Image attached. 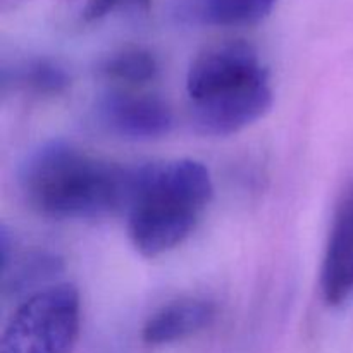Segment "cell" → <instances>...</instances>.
Here are the masks:
<instances>
[{
  "mask_svg": "<svg viewBox=\"0 0 353 353\" xmlns=\"http://www.w3.org/2000/svg\"><path fill=\"white\" fill-rule=\"evenodd\" d=\"M134 169L95 157L65 141H50L30 155L21 188L37 212L52 219H86L124 210Z\"/></svg>",
  "mask_w": 353,
  "mask_h": 353,
  "instance_id": "6da1fadb",
  "label": "cell"
},
{
  "mask_svg": "<svg viewBox=\"0 0 353 353\" xmlns=\"http://www.w3.org/2000/svg\"><path fill=\"white\" fill-rule=\"evenodd\" d=\"M209 169L199 161L150 164L134 169L128 202V230L143 257L174 250L195 231L212 199Z\"/></svg>",
  "mask_w": 353,
  "mask_h": 353,
  "instance_id": "7a4b0ae2",
  "label": "cell"
},
{
  "mask_svg": "<svg viewBox=\"0 0 353 353\" xmlns=\"http://www.w3.org/2000/svg\"><path fill=\"white\" fill-rule=\"evenodd\" d=\"M81 302L72 285L33 293L3 330L0 353H71L79 334Z\"/></svg>",
  "mask_w": 353,
  "mask_h": 353,
  "instance_id": "3957f363",
  "label": "cell"
},
{
  "mask_svg": "<svg viewBox=\"0 0 353 353\" xmlns=\"http://www.w3.org/2000/svg\"><path fill=\"white\" fill-rule=\"evenodd\" d=\"M269 79L261 57L245 41L212 45L193 61L186 78L192 102L230 93L254 83Z\"/></svg>",
  "mask_w": 353,
  "mask_h": 353,
  "instance_id": "277c9868",
  "label": "cell"
},
{
  "mask_svg": "<svg viewBox=\"0 0 353 353\" xmlns=\"http://www.w3.org/2000/svg\"><path fill=\"white\" fill-rule=\"evenodd\" d=\"M97 121L119 138L155 140L171 133L174 116L171 107L159 97L119 90L100 100Z\"/></svg>",
  "mask_w": 353,
  "mask_h": 353,
  "instance_id": "5b68a950",
  "label": "cell"
},
{
  "mask_svg": "<svg viewBox=\"0 0 353 353\" xmlns=\"http://www.w3.org/2000/svg\"><path fill=\"white\" fill-rule=\"evenodd\" d=\"M272 90L269 79L230 93L192 102V119L196 130L210 137H230L254 124L269 112Z\"/></svg>",
  "mask_w": 353,
  "mask_h": 353,
  "instance_id": "8992f818",
  "label": "cell"
},
{
  "mask_svg": "<svg viewBox=\"0 0 353 353\" xmlns=\"http://www.w3.org/2000/svg\"><path fill=\"white\" fill-rule=\"evenodd\" d=\"M321 292L331 307L353 296V188L341 196L334 212L321 268Z\"/></svg>",
  "mask_w": 353,
  "mask_h": 353,
  "instance_id": "52a82bcc",
  "label": "cell"
},
{
  "mask_svg": "<svg viewBox=\"0 0 353 353\" xmlns=\"http://www.w3.org/2000/svg\"><path fill=\"white\" fill-rule=\"evenodd\" d=\"M216 307L203 299H181L168 303L148 317L143 326V341L169 345L200 333L212 324Z\"/></svg>",
  "mask_w": 353,
  "mask_h": 353,
  "instance_id": "ba28073f",
  "label": "cell"
},
{
  "mask_svg": "<svg viewBox=\"0 0 353 353\" xmlns=\"http://www.w3.org/2000/svg\"><path fill=\"white\" fill-rule=\"evenodd\" d=\"M102 72L110 81L126 86H141L155 79L159 62L147 48L124 47L103 62Z\"/></svg>",
  "mask_w": 353,
  "mask_h": 353,
  "instance_id": "9c48e42d",
  "label": "cell"
},
{
  "mask_svg": "<svg viewBox=\"0 0 353 353\" xmlns=\"http://www.w3.org/2000/svg\"><path fill=\"white\" fill-rule=\"evenodd\" d=\"M278 0H202L199 14L217 26H247L265 19Z\"/></svg>",
  "mask_w": 353,
  "mask_h": 353,
  "instance_id": "30bf717a",
  "label": "cell"
},
{
  "mask_svg": "<svg viewBox=\"0 0 353 353\" xmlns=\"http://www.w3.org/2000/svg\"><path fill=\"white\" fill-rule=\"evenodd\" d=\"M23 81L40 95H59L65 92L71 78L61 65L50 61H37L26 69Z\"/></svg>",
  "mask_w": 353,
  "mask_h": 353,
  "instance_id": "8fae6325",
  "label": "cell"
},
{
  "mask_svg": "<svg viewBox=\"0 0 353 353\" xmlns=\"http://www.w3.org/2000/svg\"><path fill=\"white\" fill-rule=\"evenodd\" d=\"M150 6L152 0H86L85 9H83V19L86 23H92V21L102 19L107 14L114 12L116 9H123V7L148 10Z\"/></svg>",
  "mask_w": 353,
  "mask_h": 353,
  "instance_id": "7c38bea8",
  "label": "cell"
}]
</instances>
